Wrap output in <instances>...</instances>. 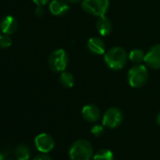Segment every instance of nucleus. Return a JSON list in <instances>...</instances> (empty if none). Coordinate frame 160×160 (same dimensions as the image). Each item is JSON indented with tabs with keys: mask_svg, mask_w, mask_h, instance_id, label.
Segmentation results:
<instances>
[{
	"mask_svg": "<svg viewBox=\"0 0 160 160\" xmlns=\"http://www.w3.org/2000/svg\"><path fill=\"white\" fill-rule=\"evenodd\" d=\"M156 122H157V124H159L160 125V112L157 114V116H156Z\"/></svg>",
	"mask_w": 160,
	"mask_h": 160,
	"instance_id": "24",
	"label": "nucleus"
},
{
	"mask_svg": "<svg viewBox=\"0 0 160 160\" xmlns=\"http://www.w3.org/2000/svg\"><path fill=\"white\" fill-rule=\"evenodd\" d=\"M35 146L37 150L41 152L47 153L51 152L55 147V140L52 136L46 133L39 134L34 139Z\"/></svg>",
	"mask_w": 160,
	"mask_h": 160,
	"instance_id": "7",
	"label": "nucleus"
},
{
	"mask_svg": "<svg viewBox=\"0 0 160 160\" xmlns=\"http://www.w3.org/2000/svg\"><path fill=\"white\" fill-rule=\"evenodd\" d=\"M122 119H123V115L122 110L118 108L113 107L108 108L105 112L103 116L102 123L105 127H108L109 129H114L117 128L122 123Z\"/></svg>",
	"mask_w": 160,
	"mask_h": 160,
	"instance_id": "6",
	"label": "nucleus"
},
{
	"mask_svg": "<svg viewBox=\"0 0 160 160\" xmlns=\"http://www.w3.org/2000/svg\"><path fill=\"white\" fill-rule=\"evenodd\" d=\"M70 7L65 0H52L49 4V11L55 16H62L66 14Z\"/></svg>",
	"mask_w": 160,
	"mask_h": 160,
	"instance_id": "10",
	"label": "nucleus"
},
{
	"mask_svg": "<svg viewBox=\"0 0 160 160\" xmlns=\"http://www.w3.org/2000/svg\"><path fill=\"white\" fill-rule=\"evenodd\" d=\"M113 153L108 149L99 150L92 157V160H113Z\"/></svg>",
	"mask_w": 160,
	"mask_h": 160,
	"instance_id": "17",
	"label": "nucleus"
},
{
	"mask_svg": "<svg viewBox=\"0 0 160 160\" xmlns=\"http://www.w3.org/2000/svg\"><path fill=\"white\" fill-rule=\"evenodd\" d=\"M69 157L71 160H92L93 150L92 143L87 139H77L70 147Z\"/></svg>",
	"mask_w": 160,
	"mask_h": 160,
	"instance_id": "1",
	"label": "nucleus"
},
{
	"mask_svg": "<svg viewBox=\"0 0 160 160\" xmlns=\"http://www.w3.org/2000/svg\"><path fill=\"white\" fill-rule=\"evenodd\" d=\"M148 70L146 66L142 64H137L132 67L127 73L128 84L133 88H140L144 86L148 81Z\"/></svg>",
	"mask_w": 160,
	"mask_h": 160,
	"instance_id": "3",
	"label": "nucleus"
},
{
	"mask_svg": "<svg viewBox=\"0 0 160 160\" xmlns=\"http://www.w3.org/2000/svg\"><path fill=\"white\" fill-rule=\"evenodd\" d=\"M32 160H52V159H51V157H50L49 155H47L46 153L42 152V153H40V154H37L36 156H34Z\"/></svg>",
	"mask_w": 160,
	"mask_h": 160,
	"instance_id": "20",
	"label": "nucleus"
},
{
	"mask_svg": "<svg viewBox=\"0 0 160 160\" xmlns=\"http://www.w3.org/2000/svg\"><path fill=\"white\" fill-rule=\"evenodd\" d=\"M144 62L152 69H160V43L152 46L145 55Z\"/></svg>",
	"mask_w": 160,
	"mask_h": 160,
	"instance_id": "8",
	"label": "nucleus"
},
{
	"mask_svg": "<svg viewBox=\"0 0 160 160\" xmlns=\"http://www.w3.org/2000/svg\"><path fill=\"white\" fill-rule=\"evenodd\" d=\"M35 14L38 16V17H42L43 14H44V10L42 8V6H38L36 11H35Z\"/></svg>",
	"mask_w": 160,
	"mask_h": 160,
	"instance_id": "21",
	"label": "nucleus"
},
{
	"mask_svg": "<svg viewBox=\"0 0 160 160\" xmlns=\"http://www.w3.org/2000/svg\"><path fill=\"white\" fill-rule=\"evenodd\" d=\"M82 116L89 122H95L100 119V109L95 105H87L82 108Z\"/></svg>",
	"mask_w": 160,
	"mask_h": 160,
	"instance_id": "12",
	"label": "nucleus"
},
{
	"mask_svg": "<svg viewBox=\"0 0 160 160\" xmlns=\"http://www.w3.org/2000/svg\"><path fill=\"white\" fill-rule=\"evenodd\" d=\"M0 160H5V155L2 152H0Z\"/></svg>",
	"mask_w": 160,
	"mask_h": 160,
	"instance_id": "25",
	"label": "nucleus"
},
{
	"mask_svg": "<svg viewBox=\"0 0 160 160\" xmlns=\"http://www.w3.org/2000/svg\"><path fill=\"white\" fill-rule=\"evenodd\" d=\"M32 1L37 5V6H44V5H46L50 0H32Z\"/></svg>",
	"mask_w": 160,
	"mask_h": 160,
	"instance_id": "22",
	"label": "nucleus"
},
{
	"mask_svg": "<svg viewBox=\"0 0 160 160\" xmlns=\"http://www.w3.org/2000/svg\"><path fill=\"white\" fill-rule=\"evenodd\" d=\"M59 82L65 88H72L74 85V76L72 72L63 71L59 75Z\"/></svg>",
	"mask_w": 160,
	"mask_h": 160,
	"instance_id": "15",
	"label": "nucleus"
},
{
	"mask_svg": "<svg viewBox=\"0 0 160 160\" xmlns=\"http://www.w3.org/2000/svg\"><path fill=\"white\" fill-rule=\"evenodd\" d=\"M68 3H72V4H74V3H77L79 1H82V0H65Z\"/></svg>",
	"mask_w": 160,
	"mask_h": 160,
	"instance_id": "23",
	"label": "nucleus"
},
{
	"mask_svg": "<svg viewBox=\"0 0 160 160\" xmlns=\"http://www.w3.org/2000/svg\"><path fill=\"white\" fill-rule=\"evenodd\" d=\"M87 45L89 51L94 55H104L106 53V43L102 39L98 37L91 38L88 41Z\"/></svg>",
	"mask_w": 160,
	"mask_h": 160,
	"instance_id": "11",
	"label": "nucleus"
},
{
	"mask_svg": "<svg viewBox=\"0 0 160 160\" xmlns=\"http://www.w3.org/2000/svg\"><path fill=\"white\" fill-rule=\"evenodd\" d=\"M81 7L86 12L99 17L108 11L109 0H82Z\"/></svg>",
	"mask_w": 160,
	"mask_h": 160,
	"instance_id": "5",
	"label": "nucleus"
},
{
	"mask_svg": "<svg viewBox=\"0 0 160 160\" xmlns=\"http://www.w3.org/2000/svg\"><path fill=\"white\" fill-rule=\"evenodd\" d=\"M127 59L128 55L126 51L120 46L112 47L105 53V62L107 66L114 71L122 69L126 65Z\"/></svg>",
	"mask_w": 160,
	"mask_h": 160,
	"instance_id": "2",
	"label": "nucleus"
},
{
	"mask_svg": "<svg viewBox=\"0 0 160 160\" xmlns=\"http://www.w3.org/2000/svg\"><path fill=\"white\" fill-rule=\"evenodd\" d=\"M104 125H100V124H95L92 127L91 129V133L94 136V137H101L104 134Z\"/></svg>",
	"mask_w": 160,
	"mask_h": 160,
	"instance_id": "19",
	"label": "nucleus"
},
{
	"mask_svg": "<svg viewBox=\"0 0 160 160\" xmlns=\"http://www.w3.org/2000/svg\"><path fill=\"white\" fill-rule=\"evenodd\" d=\"M17 28H18V22L12 15H7L0 21V31L3 34L12 35L15 33Z\"/></svg>",
	"mask_w": 160,
	"mask_h": 160,
	"instance_id": "9",
	"label": "nucleus"
},
{
	"mask_svg": "<svg viewBox=\"0 0 160 160\" xmlns=\"http://www.w3.org/2000/svg\"><path fill=\"white\" fill-rule=\"evenodd\" d=\"M14 154L17 160H28L31 154V151L27 144H19L14 151Z\"/></svg>",
	"mask_w": 160,
	"mask_h": 160,
	"instance_id": "14",
	"label": "nucleus"
},
{
	"mask_svg": "<svg viewBox=\"0 0 160 160\" xmlns=\"http://www.w3.org/2000/svg\"><path fill=\"white\" fill-rule=\"evenodd\" d=\"M145 55H146V53H144L143 50L138 49V48H136V49H133V50L130 51L128 58H129V59H130L133 63L140 64L142 61H144Z\"/></svg>",
	"mask_w": 160,
	"mask_h": 160,
	"instance_id": "16",
	"label": "nucleus"
},
{
	"mask_svg": "<svg viewBox=\"0 0 160 160\" xmlns=\"http://www.w3.org/2000/svg\"><path fill=\"white\" fill-rule=\"evenodd\" d=\"M0 32H1V31H0ZM0 35H1V33H0Z\"/></svg>",
	"mask_w": 160,
	"mask_h": 160,
	"instance_id": "26",
	"label": "nucleus"
},
{
	"mask_svg": "<svg viewBox=\"0 0 160 160\" xmlns=\"http://www.w3.org/2000/svg\"><path fill=\"white\" fill-rule=\"evenodd\" d=\"M69 57L64 49H57L52 52L48 58V66L55 72H62L67 68Z\"/></svg>",
	"mask_w": 160,
	"mask_h": 160,
	"instance_id": "4",
	"label": "nucleus"
},
{
	"mask_svg": "<svg viewBox=\"0 0 160 160\" xmlns=\"http://www.w3.org/2000/svg\"><path fill=\"white\" fill-rule=\"evenodd\" d=\"M96 28L100 35L108 36L112 31V23L107 16H99L96 21Z\"/></svg>",
	"mask_w": 160,
	"mask_h": 160,
	"instance_id": "13",
	"label": "nucleus"
},
{
	"mask_svg": "<svg viewBox=\"0 0 160 160\" xmlns=\"http://www.w3.org/2000/svg\"><path fill=\"white\" fill-rule=\"evenodd\" d=\"M12 44V40L11 38V35L7 34H1L0 35V47L1 48H10Z\"/></svg>",
	"mask_w": 160,
	"mask_h": 160,
	"instance_id": "18",
	"label": "nucleus"
}]
</instances>
